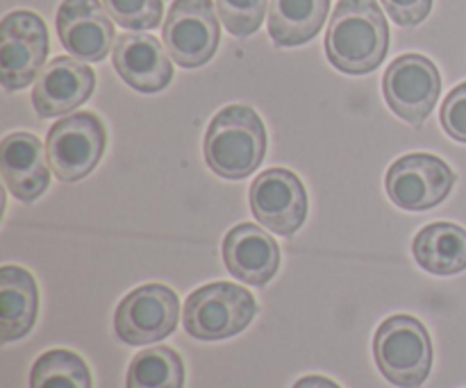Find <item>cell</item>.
I'll return each instance as SVG.
<instances>
[{
  "mask_svg": "<svg viewBox=\"0 0 466 388\" xmlns=\"http://www.w3.org/2000/svg\"><path fill=\"white\" fill-rule=\"evenodd\" d=\"M390 25L376 0H339L326 35L332 66L349 75L376 71L387 57Z\"/></svg>",
  "mask_w": 466,
  "mask_h": 388,
  "instance_id": "cell-1",
  "label": "cell"
},
{
  "mask_svg": "<svg viewBox=\"0 0 466 388\" xmlns=\"http://www.w3.org/2000/svg\"><path fill=\"white\" fill-rule=\"evenodd\" d=\"M267 153V130L255 109L230 104L212 118L205 134V162L226 180L253 175Z\"/></svg>",
  "mask_w": 466,
  "mask_h": 388,
  "instance_id": "cell-2",
  "label": "cell"
},
{
  "mask_svg": "<svg viewBox=\"0 0 466 388\" xmlns=\"http://www.w3.org/2000/svg\"><path fill=\"white\" fill-rule=\"evenodd\" d=\"M378 371L390 384L419 388L432 368V343L426 325L412 316H391L373 339Z\"/></svg>",
  "mask_w": 466,
  "mask_h": 388,
  "instance_id": "cell-3",
  "label": "cell"
},
{
  "mask_svg": "<svg viewBox=\"0 0 466 388\" xmlns=\"http://www.w3.org/2000/svg\"><path fill=\"white\" fill-rule=\"evenodd\" d=\"M258 303L241 286L214 282L187 298L182 323L187 334L198 341H223L237 336L253 323Z\"/></svg>",
  "mask_w": 466,
  "mask_h": 388,
  "instance_id": "cell-4",
  "label": "cell"
},
{
  "mask_svg": "<svg viewBox=\"0 0 466 388\" xmlns=\"http://www.w3.org/2000/svg\"><path fill=\"white\" fill-rule=\"evenodd\" d=\"M180 300L164 284H146L130 291L114 313L116 336L127 345H150L176 332Z\"/></svg>",
  "mask_w": 466,
  "mask_h": 388,
  "instance_id": "cell-5",
  "label": "cell"
},
{
  "mask_svg": "<svg viewBox=\"0 0 466 388\" xmlns=\"http://www.w3.org/2000/svg\"><path fill=\"white\" fill-rule=\"evenodd\" d=\"M105 141V125L96 114H71L48 130L46 153L50 168L64 182L82 180L98 166Z\"/></svg>",
  "mask_w": 466,
  "mask_h": 388,
  "instance_id": "cell-6",
  "label": "cell"
},
{
  "mask_svg": "<svg viewBox=\"0 0 466 388\" xmlns=\"http://www.w3.org/2000/svg\"><path fill=\"white\" fill-rule=\"evenodd\" d=\"M48 55V30L27 9L7 14L0 25V82L7 91L32 85Z\"/></svg>",
  "mask_w": 466,
  "mask_h": 388,
  "instance_id": "cell-7",
  "label": "cell"
},
{
  "mask_svg": "<svg viewBox=\"0 0 466 388\" xmlns=\"http://www.w3.org/2000/svg\"><path fill=\"white\" fill-rule=\"evenodd\" d=\"M162 36L171 59L182 68L208 64L221 41L212 0H173Z\"/></svg>",
  "mask_w": 466,
  "mask_h": 388,
  "instance_id": "cell-8",
  "label": "cell"
},
{
  "mask_svg": "<svg viewBox=\"0 0 466 388\" xmlns=\"http://www.w3.org/2000/svg\"><path fill=\"white\" fill-rule=\"evenodd\" d=\"M382 91L391 112L410 125H423L441 94V75L423 55H400L390 64Z\"/></svg>",
  "mask_w": 466,
  "mask_h": 388,
  "instance_id": "cell-9",
  "label": "cell"
},
{
  "mask_svg": "<svg viewBox=\"0 0 466 388\" xmlns=\"http://www.w3.org/2000/svg\"><path fill=\"white\" fill-rule=\"evenodd\" d=\"M387 194L391 203L408 212H426L449 198L455 173L432 154H405L387 173Z\"/></svg>",
  "mask_w": 466,
  "mask_h": 388,
  "instance_id": "cell-10",
  "label": "cell"
},
{
  "mask_svg": "<svg viewBox=\"0 0 466 388\" xmlns=\"http://www.w3.org/2000/svg\"><path fill=\"white\" fill-rule=\"evenodd\" d=\"M250 209L258 223L273 234L291 236L308 216V194L299 177L287 168H271L255 177Z\"/></svg>",
  "mask_w": 466,
  "mask_h": 388,
  "instance_id": "cell-11",
  "label": "cell"
},
{
  "mask_svg": "<svg viewBox=\"0 0 466 388\" xmlns=\"http://www.w3.org/2000/svg\"><path fill=\"white\" fill-rule=\"evenodd\" d=\"M57 35L64 48L82 62H103L114 44V25L98 0H64Z\"/></svg>",
  "mask_w": 466,
  "mask_h": 388,
  "instance_id": "cell-12",
  "label": "cell"
},
{
  "mask_svg": "<svg viewBox=\"0 0 466 388\" xmlns=\"http://www.w3.org/2000/svg\"><path fill=\"white\" fill-rule=\"evenodd\" d=\"M96 89V73L76 57H55L36 77L32 104L44 118L64 116L89 100Z\"/></svg>",
  "mask_w": 466,
  "mask_h": 388,
  "instance_id": "cell-13",
  "label": "cell"
},
{
  "mask_svg": "<svg viewBox=\"0 0 466 388\" xmlns=\"http://www.w3.org/2000/svg\"><path fill=\"white\" fill-rule=\"evenodd\" d=\"M114 68L123 82L141 94H157L167 89L173 77L171 59L155 36L126 32L116 39L112 53Z\"/></svg>",
  "mask_w": 466,
  "mask_h": 388,
  "instance_id": "cell-14",
  "label": "cell"
},
{
  "mask_svg": "<svg viewBox=\"0 0 466 388\" xmlns=\"http://www.w3.org/2000/svg\"><path fill=\"white\" fill-rule=\"evenodd\" d=\"M223 262L237 280L250 286H264L280 268V248L258 225L241 223L223 239Z\"/></svg>",
  "mask_w": 466,
  "mask_h": 388,
  "instance_id": "cell-15",
  "label": "cell"
},
{
  "mask_svg": "<svg viewBox=\"0 0 466 388\" xmlns=\"http://www.w3.org/2000/svg\"><path fill=\"white\" fill-rule=\"evenodd\" d=\"M0 171L9 194L21 203H35L50 184L41 141L30 132H14L0 145Z\"/></svg>",
  "mask_w": 466,
  "mask_h": 388,
  "instance_id": "cell-16",
  "label": "cell"
},
{
  "mask_svg": "<svg viewBox=\"0 0 466 388\" xmlns=\"http://www.w3.org/2000/svg\"><path fill=\"white\" fill-rule=\"evenodd\" d=\"M39 313L36 282L25 268H0V336L5 343L18 341L32 330Z\"/></svg>",
  "mask_w": 466,
  "mask_h": 388,
  "instance_id": "cell-17",
  "label": "cell"
},
{
  "mask_svg": "<svg viewBox=\"0 0 466 388\" xmlns=\"http://www.w3.org/2000/svg\"><path fill=\"white\" fill-rule=\"evenodd\" d=\"M412 253L423 271L458 275L466 268V230L453 223H432L414 236Z\"/></svg>",
  "mask_w": 466,
  "mask_h": 388,
  "instance_id": "cell-18",
  "label": "cell"
},
{
  "mask_svg": "<svg viewBox=\"0 0 466 388\" xmlns=\"http://www.w3.org/2000/svg\"><path fill=\"white\" fill-rule=\"evenodd\" d=\"M330 0H271L268 35L282 48L308 44L328 18Z\"/></svg>",
  "mask_w": 466,
  "mask_h": 388,
  "instance_id": "cell-19",
  "label": "cell"
},
{
  "mask_svg": "<svg viewBox=\"0 0 466 388\" xmlns=\"http://www.w3.org/2000/svg\"><path fill=\"white\" fill-rule=\"evenodd\" d=\"M127 388H185V363L173 348L141 350L132 359L126 377Z\"/></svg>",
  "mask_w": 466,
  "mask_h": 388,
  "instance_id": "cell-20",
  "label": "cell"
},
{
  "mask_svg": "<svg viewBox=\"0 0 466 388\" xmlns=\"http://www.w3.org/2000/svg\"><path fill=\"white\" fill-rule=\"evenodd\" d=\"M30 388H94L82 357L68 350H48L35 362Z\"/></svg>",
  "mask_w": 466,
  "mask_h": 388,
  "instance_id": "cell-21",
  "label": "cell"
},
{
  "mask_svg": "<svg viewBox=\"0 0 466 388\" xmlns=\"http://www.w3.org/2000/svg\"><path fill=\"white\" fill-rule=\"evenodd\" d=\"M103 5L126 30H155L162 23V0H103Z\"/></svg>",
  "mask_w": 466,
  "mask_h": 388,
  "instance_id": "cell-22",
  "label": "cell"
},
{
  "mask_svg": "<svg viewBox=\"0 0 466 388\" xmlns=\"http://www.w3.org/2000/svg\"><path fill=\"white\" fill-rule=\"evenodd\" d=\"M268 0H217L218 16L232 36H250L259 30Z\"/></svg>",
  "mask_w": 466,
  "mask_h": 388,
  "instance_id": "cell-23",
  "label": "cell"
},
{
  "mask_svg": "<svg viewBox=\"0 0 466 388\" xmlns=\"http://www.w3.org/2000/svg\"><path fill=\"white\" fill-rule=\"evenodd\" d=\"M441 127L451 139L466 144V82L455 86L441 104Z\"/></svg>",
  "mask_w": 466,
  "mask_h": 388,
  "instance_id": "cell-24",
  "label": "cell"
},
{
  "mask_svg": "<svg viewBox=\"0 0 466 388\" xmlns=\"http://www.w3.org/2000/svg\"><path fill=\"white\" fill-rule=\"evenodd\" d=\"M387 14L399 25H419L431 14L432 0H382Z\"/></svg>",
  "mask_w": 466,
  "mask_h": 388,
  "instance_id": "cell-25",
  "label": "cell"
},
{
  "mask_svg": "<svg viewBox=\"0 0 466 388\" xmlns=\"http://www.w3.org/2000/svg\"><path fill=\"white\" fill-rule=\"evenodd\" d=\"M294 388H341V386L335 384L332 380H328V377L309 375V377H303V380L296 382Z\"/></svg>",
  "mask_w": 466,
  "mask_h": 388,
  "instance_id": "cell-26",
  "label": "cell"
}]
</instances>
